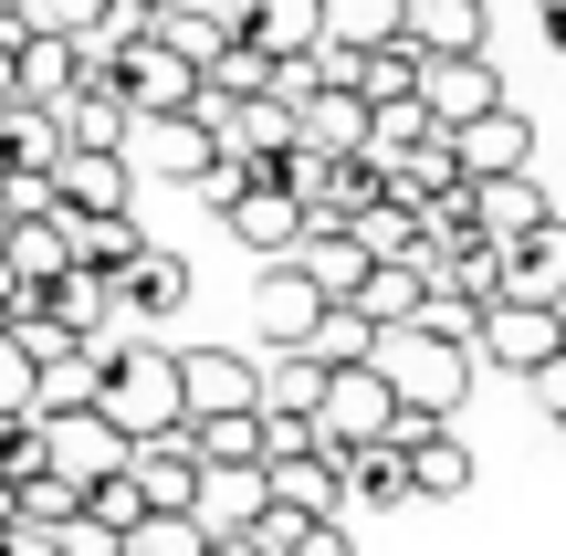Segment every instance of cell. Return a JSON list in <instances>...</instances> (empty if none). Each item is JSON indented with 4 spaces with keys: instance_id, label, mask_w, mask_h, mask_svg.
I'll use <instances>...</instances> for the list:
<instances>
[{
    "instance_id": "cell-35",
    "label": "cell",
    "mask_w": 566,
    "mask_h": 556,
    "mask_svg": "<svg viewBox=\"0 0 566 556\" xmlns=\"http://www.w3.org/2000/svg\"><path fill=\"white\" fill-rule=\"evenodd\" d=\"M263 410L273 420H315L325 410V368L315 357H263Z\"/></svg>"
},
{
    "instance_id": "cell-15",
    "label": "cell",
    "mask_w": 566,
    "mask_h": 556,
    "mask_svg": "<svg viewBox=\"0 0 566 556\" xmlns=\"http://www.w3.org/2000/svg\"><path fill=\"white\" fill-rule=\"evenodd\" d=\"M430 294H441V284H430V263L409 252V263H378V273H367L346 315H367L378 336H399V326H420V315H430Z\"/></svg>"
},
{
    "instance_id": "cell-1",
    "label": "cell",
    "mask_w": 566,
    "mask_h": 556,
    "mask_svg": "<svg viewBox=\"0 0 566 556\" xmlns=\"http://www.w3.org/2000/svg\"><path fill=\"white\" fill-rule=\"evenodd\" d=\"M105 420H116L126 441H168V431H189L179 357H168L158 336H137V347H105Z\"/></svg>"
},
{
    "instance_id": "cell-2",
    "label": "cell",
    "mask_w": 566,
    "mask_h": 556,
    "mask_svg": "<svg viewBox=\"0 0 566 556\" xmlns=\"http://www.w3.org/2000/svg\"><path fill=\"white\" fill-rule=\"evenodd\" d=\"M367 368L399 389L409 420H451V410L472 399V368H483V357L451 347V336H430V326H399V336H378V357H367Z\"/></svg>"
},
{
    "instance_id": "cell-31",
    "label": "cell",
    "mask_w": 566,
    "mask_h": 556,
    "mask_svg": "<svg viewBox=\"0 0 566 556\" xmlns=\"http://www.w3.org/2000/svg\"><path fill=\"white\" fill-rule=\"evenodd\" d=\"M263 504H273L263 473H210V483H200V525H210V546H221V536H252V525H263Z\"/></svg>"
},
{
    "instance_id": "cell-25",
    "label": "cell",
    "mask_w": 566,
    "mask_h": 556,
    "mask_svg": "<svg viewBox=\"0 0 566 556\" xmlns=\"http://www.w3.org/2000/svg\"><path fill=\"white\" fill-rule=\"evenodd\" d=\"M294 263L315 273V294H325V305H357V284L378 273V263H367V242H357V231H304V252H294Z\"/></svg>"
},
{
    "instance_id": "cell-39",
    "label": "cell",
    "mask_w": 566,
    "mask_h": 556,
    "mask_svg": "<svg viewBox=\"0 0 566 556\" xmlns=\"http://www.w3.org/2000/svg\"><path fill=\"white\" fill-rule=\"evenodd\" d=\"M53 462H42V420H0V494H21V483H42Z\"/></svg>"
},
{
    "instance_id": "cell-16",
    "label": "cell",
    "mask_w": 566,
    "mask_h": 556,
    "mask_svg": "<svg viewBox=\"0 0 566 556\" xmlns=\"http://www.w3.org/2000/svg\"><path fill=\"white\" fill-rule=\"evenodd\" d=\"M158 42H168L179 63H200V74H210V63L242 42V0H179V11H158Z\"/></svg>"
},
{
    "instance_id": "cell-6",
    "label": "cell",
    "mask_w": 566,
    "mask_h": 556,
    "mask_svg": "<svg viewBox=\"0 0 566 556\" xmlns=\"http://www.w3.org/2000/svg\"><path fill=\"white\" fill-rule=\"evenodd\" d=\"M420 105H430V126H441V137H472V126L483 116H504V74H493L483 53H462V63H430L420 74Z\"/></svg>"
},
{
    "instance_id": "cell-37",
    "label": "cell",
    "mask_w": 566,
    "mask_h": 556,
    "mask_svg": "<svg viewBox=\"0 0 566 556\" xmlns=\"http://www.w3.org/2000/svg\"><path fill=\"white\" fill-rule=\"evenodd\" d=\"M84 515H95V525H105V536H116V546H126V536H137V525H147V515H158V504H147V494H137V473H116V483H95V494H84Z\"/></svg>"
},
{
    "instance_id": "cell-17",
    "label": "cell",
    "mask_w": 566,
    "mask_h": 556,
    "mask_svg": "<svg viewBox=\"0 0 566 556\" xmlns=\"http://www.w3.org/2000/svg\"><path fill=\"white\" fill-rule=\"evenodd\" d=\"M200 452H189V431H168V441H137V494L158 504V515H200Z\"/></svg>"
},
{
    "instance_id": "cell-18",
    "label": "cell",
    "mask_w": 566,
    "mask_h": 556,
    "mask_svg": "<svg viewBox=\"0 0 566 556\" xmlns=\"http://www.w3.org/2000/svg\"><path fill=\"white\" fill-rule=\"evenodd\" d=\"M11 74H21V105H53V116H63V105H74V84L95 74V63H84V42H63V32H32V42L11 53Z\"/></svg>"
},
{
    "instance_id": "cell-38",
    "label": "cell",
    "mask_w": 566,
    "mask_h": 556,
    "mask_svg": "<svg viewBox=\"0 0 566 556\" xmlns=\"http://www.w3.org/2000/svg\"><path fill=\"white\" fill-rule=\"evenodd\" d=\"M126 556H210V525L200 515H147L137 536H126Z\"/></svg>"
},
{
    "instance_id": "cell-20",
    "label": "cell",
    "mask_w": 566,
    "mask_h": 556,
    "mask_svg": "<svg viewBox=\"0 0 566 556\" xmlns=\"http://www.w3.org/2000/svg\"><path fill=\"white\" fill-rule=\"evenodd\" d=\"M242 42H263L273 63L325 53V0H242Z\"/></svg>"
},
{
    "instance_id": "cell-13",
    "label": "cell",
    "mask_w": 566,
    "mask_h": 556,
    "mask_svg": "<svg viewBox=\"0 0 566 556\" xmlns=\"http://www.w3.org/2000/svg\"><path fill=\"white\" fill-rule=\"evenodd\" d=\"M462 210H472V231H483V242H504V252L525 242V231H546V221H556V200L535 189V168H525V179H472V200H462Z\"/></svg>"
},
{
    "instance_id": "cell-34",
    "label": "cell",
    "mask_w": 566,
    "mask_h": 556,
    "mask_svg": "<svg viewBox=\"0 0 566 556\" xmlns=\"http://www.w3.org/2000/svg\"><path fill=\"white\" fill-rule=\"evenodd\" d=\"M252 546H263V556H346V525H325V515H283V504H263Z\"/></svg>"
},
{
    "instance_id": "cell-23",
    "label": "cell",
    "mask_w": 566,
    "mask_h": 556,
    "mask_svg": "<svg viewBox=\"0 0 566 556\" xmlns=\"http://www.w3.org/2000/svg\"><path fill=\"white\" fill-rule=\"evenodd\" d=\"M116 305L137 315V326H168V315L189 305V263H179V252H147V263H126V273H116Z\"/></svg>"
},
{
    "instance_id": "cell-30",
    "label": "cell",
    "mask_w": 566,
    "mask_h": 556,
    "mask_svg": "<svg viewBox=\"0 0 566 556\" xmlns=\"http://www.w3.org/2000/svg\"><path fill=\"white\" fill-rule=\"evenodd\" d=\"M304 147H315V158H367V95L325 84V95L304 105Z\"/></svg>"
},
{
    "instance_id": "cell-46",
    "label": "cell",
    "mask_w": 566,
    "mask_h": 556,
    "mask_svg": "<svg viewBox=\"0 0 566 556\" xmlns=\"http://www.w3.org/2000/svg\"><path fill=\"white\" fill-rule=\"evenodd\" d=\"M0 179H11V168H0Z\"/></svg>"
},
{
    "instance_id": "cell-42",
    "label": "cell",
    "mask_w": 566,
    "mask_h": 556,
    "mask_svg": "<svg viewBox=\"0 0 566 556\" xmlns=\"http://www.w3.org/2000/svg\"><path fill=\"white\" fill-rule=\"evenodd\" d=\"M535 399H546V420H566V357H556L546 378H535Z\"/></svg>"
},
{
    "instance_id": "cell-19",
    "label": "cell",
    "mask_w": 566,
    "mask_h": 556,
    "mask_svg": "<svg viewBox=\"0 0 566 556\" xmlns=\"http://www.w3.org/2000/svg\"><path fill=\"white\" fill-rule=\"evenodd\" d=\"M451 147H462V179H525V168H535V116L504 105V116H483L472 137H451Z\"/></svg>"
},
{
    "instance_id": "cell-12",
    "label": "cell",
    "mask_w": 566,
    "mask_h": 556,
    "mask_svg": "<svg viewBox=\"0 0 566 556\" xmlns=\"http://www.w3.org/2000/svg\"><path fill=\"white\" fill-rule=\"evenodd\" d=\"M63 147H95V158H126L137 147V105L116 95V74H84L74 105H63Z\"/></svg>"
},
{
    "instance_id": "cell-43",
    "label": "cell",
    "mask_w": 566,
    "mask_h": 556,
    "mask_svg": "<svg viewBox=\"0 0 566 556\" xmlns=\"http://www.w3.org/2000/svg\"><path fill=\"white\" fill-rule=\"evenodd\" d=\"M535 21H546V42L566 53V0H535Z\"/></svg>"
},
{
    "instance_id": "cell-45",
    "label": "cell",
    "mask_w": 566,
    "mask_h": 556,
    "mask_svg": "<svg viewBox=\"0 0 566 556\" xmlns=\"http://www.w3.org/2000/svg\"><path fill=\"white\" fill-rule=\"evenodd\" d=\"M0 105H21V74H11V53H0Z\"/></svg>"
},
{
    "instance_id": "cell-32",
    "label": "cell",
    "mask_w": 566,
    "mask_h": 556,
    "mask_svg": "<svg viewBox=\"0 0 566 556\" xmlns=\"http://www.w3.org/2000/svg\"><path fill=\"white\" fill-rule=\"evenodd\" d=\"M63 231H74V263H84V273H126V263L158 252V242L137 231V210H126V221H63Z\"/></svg>"
},
{
    "instance_id": "cell-26",
    "label": "cell",
    "mask_w": 566,
    "mask_h": 556,
    "mask_svg": "<svg viewBox=\"0 0 566 556\" xmlns=\"http://www.w3.org/2000/svg\"><path fill=\"white\" fill-rule=\"evenodd\" d=\"M325 42L336 53H388V42H409V0H325Z\"/></svg>"
},
{
    "instance_id": "cell-41",
    "label": "cell",
    "mask_w": 566,
    "mask_h": 556,
    "mask_svg": "<svg viewBox=\"0 0 566 556\" xmlns=\"http://www.w3.org/2000/svg\"><path fill=\"white\" fill-rule=\"evenodd\" d=\"M0 420H32V357L11 347V326H0Z\"/></svg>"
},
{
    "instance_id": "cell-28",
    "label": "cell",
    "mask_w": 566,
    "mask_h": 556,
    "mask_svg": "<svg viewBox=\"0 0 566 556\" xmlns=\"http://www.w3.org/2000/svg\"><path fill=\"white\" fill-rule=\"evenodd\" d=\"M189 452H200V473H263V410L189 420Z\"/></svg>"
},
{
    "instance_id": "cell-29",
    "label": "cell",
    "mask_w": 566,
    "mask_h": 556,
    "mask_svg": "<svg viewBox=\"0 0 566 556\" xmlns=\"http://www.w3.org/2000/svg\"><path fill=\"white\" fill-rule=\"evenodd\" d=\"M430 137H441V126H430L420 95H409V105H367V168H378V179H388V168H409Z\"/></svg>"
},
{
    "instance_id": "cell-5",
    "label": "cell",
    "mask_w": 566,
    "mask_h": 556,
    "mask_svg": "<svg viewBox=\"0 0 566 556\" xmlns=\"http://www.w3.org/2000/svg\"><path fill=\"white\" fill-rule=\"evenodd\" d=\"M252 315H263V347H283V357H304L325 336V294H315V273L304 263H263V284H252Z\"/></svg>"
},
{
    "instance_id": "cell-44",
    "label": "cell",
    "mask_w": 566,
    "mask_h": 556,
    "mask_svg": "<svg viewBox=\"0 0 566 556\" xmlns=\"http://www.w3.org/2000/svg\"><path fill=\"white\" fill-rule=\"evenodd\" d=\"M0 556H63L53 536H11V546H0Z\"/></svg>"
},
{
    "instance_id": "cell-7",
    "label": "cell",
    "mask_w": 566,
    "mask_h": 556,
    "mask_svg": "<svg viewBox=\"0 0 566 556\" xmlns=\"http://www.w3.org/2000/svg\"><path fill=\"white\" fill-rule=\"evenodd\" d=\"M472 357L546 378L556 357H566V315H556V305H493V315H483V336H472Z\"/></svg>"
},
{
    "instance_id": "cell-4",
    "label": "cell",
    "mask_w": 566,
    "mask_h": 556,
    "mask_svg": "<svg viewBox=\"0 0 566 556\" xmlns=\"http://www.w3.org/2000/svg\"><path fill=\"white\" fill-rule=\"evenodd\" d=\"M42 462H53L74 494H95V483L137 473V441H126L105 410H74V420H42Z\"/></svg>"
},
{
    "instance_id": "cell-10",
    "label": "cell",
    "mask_w": 566,
    "mask_h": 556,
    "mask_svg": "<svg viewBox=\"0 0 566 556\" xmlns=\"http://www.w3.org/2000/svg\"><path fill=\"white\" fill-rule=\"evenodd\" d=\"M137 168H158V179H189V189H210L231 168V147H221V126L210 116H158L147 126V147H126Z\"/></svg>"
},
{
    "instance_id": "cell-27",
    "label": "cell",
    "mask_w": 566,
    "mask_h": 556,
    "mask_svg": "<svg viewBox=\"0 0 566 556\" xmlns=\"http://www.w3.org/2000/svg\"><path fill=\"white\" fill-rule=\"evenodd\" d=\"M514 305H556L566 315V221H546V231L514 242Z\"/></svg>"
},
{
    "instance_id": "cell-24",
    "label": "cell",
    "mask_w": 566,
    "mask_h": 556,
    "mask_svg": "<svg viewBox=\"0 0 566 556\" xmlns=\"http://www.w3.org/2000/svg\"><path fill=\"white\" fill-rule=\"evenodd\" d=\"M409 42H420L430 63L483 53V0H409Z\"/></svg>"
},
{
    "instance_id": "cell-33",
    "label": "cell",
    "mask_w": 566,
    "mask_h": 556,
    "mask_svg": "<svg viewBox=\"0 0 566 556\" xmlns=\"http://www.w3.org/2000/svg\"><path fill=\"white\" fill-rule=\"evenodd\" d=\"M336 473H346V494H367V504H420V483H409V452H399V441H378V452H346Z\"/></svg>"
},
{
    "instance_id": "cell-36",
    "label": "cell",
    "mask_w": 566,
    "mask_h": 556,
    "mask_svg": "<svg viewBox=\"0 0 566 556\" xmlns=\"http://www.w3.org/2000/svg\"><path fill=\"white\" fill-rule=\"evenodd\" d=\"M304 357H315V368H367V357H378V326H367V315H325V336H315V347H304Z\"/></svg>"
},
{
    "instance_id": "cell-40",
    "label": "cell",
    "mask_w": 566,
    "mask_h": 556,
    "mask_svg": "<svg viewBox=\"0 0 566 556\" xmlns=\"http://www.w3.org/2000/svg\"><path fill=\"white\" fill-rule=\"evenodd\" d=\"M105 11H116V0H32V32H63V42H84Z\"/></svg>"
},
{
    "instance_id": "cell-8",
    "label": "cell",
    "mask_w": 566,
    "mask_h": 556,
    "mask_svg": "<svg viewBox=\"0 0 566 556\" xmlns=\"http://www.w3.org/2000/svg\"><path fill=\"white\" fill-rule=\"evenodd\" d=\"M200 63H179L168 53V42H137V53L116 63V95L137 105V126H158V116H189V105H200Z\"/></svg>"
},
{
    "instance_id": "cell-21",
    "label": "cell",
    "mask_w": 566,
    "mask_h": 556,
    "mask_svg": "<svg viewBox=\"0 0 566 556\" xmlns=\"http://www.w3.org/2000/svg\"><path fill=\"white\" fill-rule=\"evenodd\" d=\"M74 410H105V347H74L53 368H32V420H74Z\"/></svg>"
},
{
    "instance_id": "cell-3",
    "label": "cell",
    "mask_w": 566,
    "mask_h": 556,
    "mask_svg": "<svg viewBox=\"0 0 566 556\" xmlns=\"http://www.w3.org/2000/svg\"><path fill=\"white\" fill-rule=\"evenodd\" d=\"M409 431V410H399V389H388L378 368H325V410H315V441L325 452H378V441H399Z\"/></svg>"
},
{
    "instance_id": "cell-11",
    "label": "cell",
    "mask_w": 566,
    "mask_h": 556,
    "mask_svg": "<svg viewBox=\"0 0 566 556\" xmlns=\"http://www.w3.org/2000/svg\"><path fill=\"white\" fill-rule=\"evenodd\" d=\"M53 200H63V221H126V200H137V158H95V147H74V158L53 168Z\"/></svg>"
},
{
    "instance_id": "cell-9",
    "label": "cell",
    "mask_w": 566,
    "mask_h": 556,
    "mask_svg": "<svg viewBox=\"0 0 566 556\" xmlns=\"http://www.w3.org/2000/svg\"><path fill=\"white\" fill-rule=\"evenodd\" d=\"M179 389H189V420L263 410V368H252L242 347H179Z\"/></svg>"
},
{
    "instance_id": "cell-22",
    "label": "cell",
    "mask_w": 566,
    "mask_h": 556,
    "mask_svg": "<svg viewBox=\"0 0 566 556\" xmlns=\"http://www.w3.org/2000/svg\"><path fill=\"white\" fill-rule=\"evenodd\" d=\"M273 504L283 515H325V525H346V473H336V452H304V462H273Z\"/></svg>"
},
{
    "instance_id": "cell-14",
    "label": "cell",
    "mask_w": 566,
    "mask_h": 556,
    "mask_svg": "<svg viewBox=\"0 0 566 556\" xmlns=\"http://www.w3.org/2000/svg\"><path fill=\"white\" fill-rule=\"evenodd\" d=\"M399 452H409V483H420V504L472 494V441H451V420H409Z\"/></svg>"
}]
</instances>
